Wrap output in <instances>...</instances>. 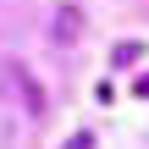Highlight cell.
I'll use <instances>...</instances> for the list:
<instances>
[{
  "mask_svg": "<svg viewBox=\"0 0 149 149\" xmlns=\"http://www.w3.org/2000/svg\"><path fill=\"white\" fill-rule=\"evenodd\" d=\"M50 39H55V44H77V39H83V11H77V6H55Z\"/></svg>",
  "mask_w": 149,
  "mask_h": 149,
  "instance_id": "cell-2",
  "label": "cell"
},
{
  "mask_svg": "<svg viewBox=\"0 0 149 149\" xmlns=\"http://www.w3.org/2000/svg\"><path fill=\"white\" fill-rule=\"evenodd\" d=\"M138 55H144V44H133V39H127V44H116V55H111V61H116V66H127V61H138Z\"/></svg>",
  "mask_w": 149,
  "mask_h": 149,
  "instance_id": "cell-3",
  "label": "cell"
},
{
  "mask_svg": "<svg viewBox=\"0 0 149 149\" xmlns=\"http://www.w3.org/2000/svg\"><path fill=\"white\" fill-rule=\"evenodd\" d=\"M6 83H11V88H17V100H22V116H28V122H39V116H44V94H39V83H33L22 66H6Z\"/></svg>",
  "mask_w": 149,
  "mask_h": 149,
  "instance_id": "cell-1",
  "label": "cell"
}]
</instances>
